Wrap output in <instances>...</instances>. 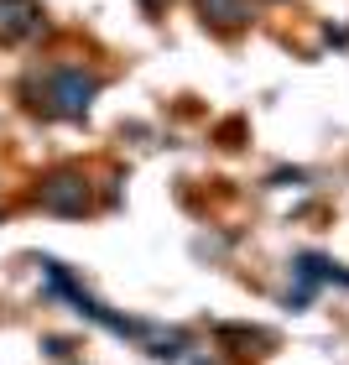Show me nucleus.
I'll return each instance as SVG.
<instances>
[{
  "label": "nucleus",
  "instance_id": "nucleus-1",
  "mask_svg": "<svg viewBox=\"0 0 349 365\" xmlns=\"http://www.w3.org/2000/svg\"><path fill=\"white\" fill-rule=\"evenodd\" d=\"M94 94H99V78L84 73V68H58L47 78V99H53L58 115H84Z\"/></svg>",
  "mask_w": 349,
  "mask_h": 365
},
{
  "label": "nucleus",
  "instance_id": "nucleus-3",
  "mask_svg": "<svg viewBox=\"0 0 349 365\" xmlns=\"http://www.w3.org/2000/svg\"><path fill=\"white\" fill-rule=\"evenodd\" d=\"M47 21H42V6L37 0H0V37L6 42H21V37H37Z\"/></svg>",
  "mask_w": 349,
  "mask_h": 365
},
{
  "label": "nucleus",
  "instance_id": "nucleus-2",
  "mask_svg": "<svg viewBox=\"0 0 349 365\" xmlns=\"http://www.w3.org/2000/svg\"><path fill=\"white\" fill-rule=\"evenodd\" d=\"M84 204H89L84 178L58 173V178H47V182H42V209H53V214H84Z\"/></svg>",
  "mask_w": 349,
  "mask_h": 365
},
{
  "label": "nucleus",
  "instance_id": "nucleus-4",
  "mask_svg": "<svg viewBox=\"0 0 349 365\" xmlns=\"http://www.w3.org/2000/svg\"><path fill=\"white\" fill-rule=\"evenodd\" d=\"M198 6H204V21H214V26H240L251 16L245 0H198Z\"/></svg>",
  "mask_w": 349,
  "mask_h": 365
}]
</instances>
